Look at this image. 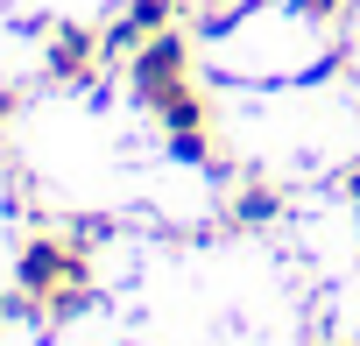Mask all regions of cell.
I'll list each match as a JSON object with an SVG mask.
<instances>
[{
	"label": "cell",
	"instance_id": "1",
	"mask_svg": "<svg viewBox=\"0 0 360 346\" xmlns=\"http://www.w3.org/2000/svg\"><path fill=\"white\" fill-rule=\"evenodd\" d=\"M15 283L43 304V297H57V290H92V248L85 241H57V233H36V241H22V262H15Z\"/></svg>",
	"mask_w": 360,
	"mask_h": 346
},
{
	"label": "cell",
	"instance_id": "2",
	"mask_svg": "<svg viewBox=\"0 0 360 346\" xmlns=\"http://www.w3.org/2000/svg\"><path fill=\"white\" fill-rule=\"evenodd\" d=\"M127 85H134V99L155 113L176 85H191V36H184V29H155V36L127 57Z\"/></svg>",
	"mask_w": 360,
	"mask_h": 346
},
{
	"label": "cell",
	"instance_id": "3",
	"mask_svg": "<svg viewBox=\"0 0 360 346\" xmlns=\"http://www.w3.org/2000/svg\"><path fill=\"white\" fill-rule=\"evenodd\" d=\"M99 57H106V36H99V29H85V22H57V29H50V50H43L50 78L85 85V78L99 71Z\"/></svg>",
	"mask_w": 360,
	"mask_h": 346
},
{
	"label": "cell",
	"instance_id": "4",
	"mask_svg": "<svg viewBox=\"0 0 360 346\" xmlns=\"http://www.w3.org/2000/svg\"><path fill=\"white\" fill-rule=\"evenodd\" d=\"M155 120H162V134H205V127H212V99H205L198 85H176V92L155 106Z\"/></svg>",
	"mask_w": 360,
	"mask_h": 346
},
{
	"label": "cell",
	"instance_id": "5",
	"mask_svg": "<svg viewBox=\"0 0 360 346\" xmlns=\"http://www.w3.org/2000/svg\"><path fill=\"white\" fill-rule=\"evenodd\" d=\"M276 212H283V184H269V177H255V184H240L226 198V219L233 226H269Z\"/></svg>",
	"mask_w": 360,
	"mask_h": 346
},
{
	"label": "cell",
	"instance_id": "6",
	"mask_svg": "<svg viewBox=\"0 0 360 346\" xmlns=\"http://www.w3.org/2000/svg\"><path fill=\"white\" fill-rule=\"evenodd\" d=\"M176 15H184V0H127V22H134L141 43H148L155 29H176Z\"/></svg>",
	"mask_w": 360,
	"mask_h": 346
},
{
	"label": "cell",
	"instance_id": "7",
	"mask_svg": "<svg viewBox=\"0 0 360 346\" xmlns=\"http://www.w3.org/2000/svg\"><path fill=\"white\" fill-rule=\"evenodd\" d=\"M297 15H311V22H346V8L353 0H290Z\"/></svg>",
	"mask_w": 360,
	"mask_h": 346
},
{
	"label": "cell",
	"instance_id": "8",
	"mask_svg": "<svg viewBox=\"0 0 360 346\" xmlns=\"http://www.w3.org/2000/svg\"><path fill=\"white\" fill-rule=\"evenodd\" d=\"M106 233H113L106 219H71V241H85V248H92V241H106Z\"/></svg>",
	"mask_w": 360,
	"mask_h": 346
},
{
	"label": "cell",
	"instance_id": "9",
	"mask_svg": "<svg viewBox=\"0 0 360 346\" xmlns=\"http://www.w3.org/2000/svg\"><path fill=\"white\" fill-rule=\"evenodd\" d=\"M346 198H353V219H360V162H353V177H346Z\"/></svg>",
	"mask_w": 360,
	"mask_h": 346
},
{
	"label": "cell",
	"instance_id": "10",
	"mask_svg": "<svg viewBox=\"0 0 360 346\" xmlns=\"http://www.w3.org/2000/svg\"><path fill=\"white\" fill-rule=\"evenodd\" d=\"M8 113H15V92H0V120H8Z\"/></svg>",
	"mask_w": 360,
	"mask_h": 346
},
{
	"label": "cell",
	"instance_id": "11",
	"mask_svg": "<svg viewBox=\"0 0 360 346\" xmlns=\"http://www.w3.org/2000/svg\"><path fill=\"white\" fill-rule=\"evenodd\" d=\"M0 318H8V304H0Z\"/></svg>",
	"mask_w": 360,
	"mask_h": 346
},
{
	"label": "cell",
	"instance_id": "12",
	"mask_svg": "<svg viewBox=\"0 0 360 346\" xmlns=\"http://www.w3.org/2000/svg\"><path fill=\"white\" fill-rule=\"evenodd\" d=\"M332 346H346V339H332Z\"/></svg>",
	"mask_w": 360,
	"mask_h": 346
}]
</instances>
